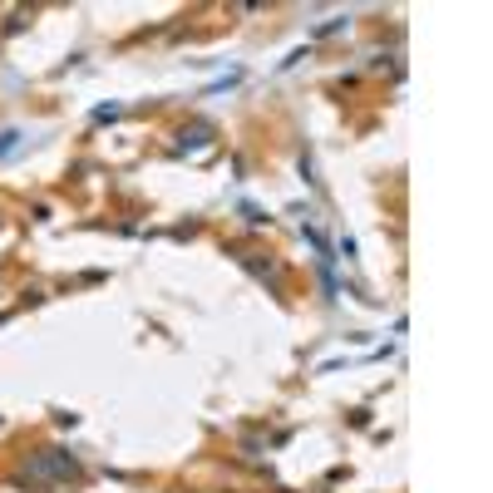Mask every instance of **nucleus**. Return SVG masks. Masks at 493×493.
<instances>
[{
  "label": "nucleus",
  "instance_id": "1",
  "mask_svg": "<svg viewBox=\"0 0 493 493\" xmlns=\"http://www.w3.org/2000/svg\"><path fill=\"white\" fill-rule=\"evenodd\" d=\"M10 143H15V133H0V153H5V148H10Z\"/></svg>",
  "mask_w": 493,
  "mask_h": 493
}]
</instances>
